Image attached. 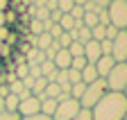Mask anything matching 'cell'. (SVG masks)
<instances>
[{
  "label": "cell",
  "instance_id": "obj_31",
  "mask_svg": "<svg viewBox=\"0 0 127 120\" xmlns=\"http://www.w3.org/2000/svg\"><path fill=\"white\" fill-rule=\"evenodd\" d=\"M100 52L102 54H111V41L109 39H102L100 41Z\"/></svg>",
  "mask_w": 127,
  "mask_h": 120
},
{
  "label": "cell",
  "instance_id": "obj_11",
  "mask_svg": "<svg viewBox=\"0 0 127 120\" xmlns=\"http://www.w3.org/2000/svg\"><path fill=\"white\" fill-rule=\"evenodd\" d=\"M52 41H55V39L48 34V32H41L39 36H34V48H36V50H41V52H45L48 48L52 46Z\"/></svg>",
  "mask_w": 127,
  "mask_h": 120
},
{
  "label": "cell",
  "instance_id": "obj_15",
  "mask_svg": "<svg viewBox=\"0 0 127 120\" xmlns=\"http://www.w3.org/2000/svg\"><path fill=\"white\" fill-rule=\"evenodd\" d=\"M64 32H70V29H75V21H73V16L70 14H61V18H59V23H57Z\"/></svg>",
  "mask_w": 127,
  "mask_h": 120
},
{
  "label": "cell",
  "instance_id": "obj_12",
  "mask_svg": "<svg viewBox=\"0 0 127 120\" xmlns=\"http://www.w3.org/2000/svg\"><path fill=\"white\" fill-rule=\"evenodd\" d=\"M79 75H82V82H84V84H91V82H95V79H100V77H98V70H95V64H86L82 70H79Z\"/></svg>",
  "mask_w": 127,
  "mask_h": 120
},
{
  "label": "cell",
  "instance_id": "obj_21",
  "mask_svg": "<svg viewBox=\"0 0 127 120\" xmlns=\"http://www.w3.org/2000/svg\"><path fill=\"white\" fill-rule=\"evenodd\" d=\"M104 27H107V25H100V23H98V25H95V27L91 29V36H93V41H102V39H104Z\"/></svg>",
  "mask_w": 127,
  "mask_h": 120
},
{
  "label": "cell",
  "instance_id": "obj_2",
  "mask_svg": "<svg viewBox=\"0 0 127 120\" xmlns=\"http://www.w3.org/2000/svg\"><path fill=\"white\" fill-rule=\"evenodd\" d=\"M104 93H107V82L102 77L95 79V82H91V84H86L82 97H79V107H82V109H93Z\"/></svg>",
  "mask_w": 127,
  "mask_h": 120
},
{
  "label": "cell",
  "instance_id": "obj_44",
  "mask_svg": "<svg viewBox=\"0 0 127 120\" xmlns=\"http://www.w3.org/2000/svg\"><path fill=\"white\" fill-rule=\"evenodd\" d=\"M125 32H127V27H125Z\"/></svg>",
  "mask_w": 127,
  "mask_h": 120
},
{
  "label": "cell",
  "instance_id": "obj_26",
  "mask_svg": "<svg viewBox=\"0 0 127 120\" xmlns=\"http://www.w3.org/2000/svg\"><path fill=\"white\" fill-rule=\"evenodd\" d=\"M0 120H21V116L16 113V111H7V109H2V111H0Z\"/></svg>",
  "mask_w": 127,
  "mask_h": 120
},
{
  "label": "cell",
  "instance_id": "obj_24",
  "mask_svg": "<svg viewBox=\"0 0 127 120\" xmlns=\"http://www.w3.org/2000/svg\"><path fill=\"white\" fill-rule=\"evenodd\" d=\"M73 120H93V113H91V109H82L79 107V111L75 113Z\"/></svg>",
  "mask_w": 127,
  "mask_h": 120
},
{
  "label": "cell",
  "instance_id": "obj_30",
  "mask_svg": "<svg viewBox=\"0 0 127 120\" xmlns=\"http://www.w3.org/2000/svg\"><path fill=\"white\" fill-rule=\"evenodd\" d=\"M82 7H84V11H91V14H98V11H100V7L95 5L93 0H86V2H84Z\"/></svg>",
  "mask_w": 127,
  "mask_h": 120
},
{
  "label": "cell",
  "instance_id": "obj_28",
  "mask_svg": "<svg viewBox=\"0 0 127 120\" xmlns=\"http://www.w3.org/2000/svg\"><path fill=\"white\" fill-rule=\"evenodd\" d=\"M68 82H70V84L82 82V75H79V70H75V68H68Z\"/></svg>",
  "mask_w": 127,
  "mask_h": 120
},
{
  "label": "cell",
  "instance_id": "obj_36",
  "mask_svg": "<svg viewBox=\"0 0 127 120\" xmlns=\"http://www.w3.org/2000/svg\"><path fill=\"white\" fill-rule=\"evenodd\" d=\"M7 25V11H0V27Z\"/></svg>",
  "mask_w": 127,
  "mask_h": 120
},
{
  "label": "cell",
  "instance_id": "obj_9",
  "mask_svg": "<svg viewBox=\"0 0 127 120\" xmlns=\"http://www.w3.org/2000/svg\"><path fill=\"white\" fill-rule=\"evenodd\" d=\"M102 57V52H100V41H89V43H84V59H86V64H95L98 59Z\"/></svg>",
  "mask_w": 127,
  "mask_h": 120
},
{
  "label": "cell",
  "instance_id": "obj_29",
  "mask_svg": "<svg viewBox=\"0 0 127 120\" xmlns=\"http://www.w3.org/2000/svg\"><path fill=\"white\" fill-rule=\"evenodd\" d=\"M84 66H86V59L84 57H75L73 61H70V68H75V70H82Z\"/></svg>",
  "mask_w": 127,
  "mask_h": 120
},
{
  "label": "cell",
  "instance_id": "obj_1",
  "mask_svg": "<svg viewBox=\"0 0 127 120\" xmlns=\"http://www.w3.org/2000/svg\"><path fill=\"white\" fill-rule=\"evenodd\" d=\"M125 111H127V97L120 91H107L91 109L93 120H125Z\"/></svg>",
  "mask_w": 127,
  "mask_h": 120
},
{
  "label": "cell",
  "instance_id": "obj_18",
  "mask_svg": "<svg viewBox=\"0 0 127 120\" xmlns=\"http://www.w3.org/2000/svg\"><path fill=\"white\" fill-rule=\"evenodd\" d=\"M18 102H21V97H18V95L9 93V95L5 97V109H7V111H16V109H18Z\"/></svg>",
  "mask_w": 127,
  "mask_h": 120
},
{
  "label": "cell",
  "instance_id": "obj_20",
  "mask_svg": "<svg viewBox=\"0 0 127 120\" xmlns=\"http://www.w3.org/2000/svg\"><path fill=\"white\" fill-rule=\"evenodd\" d=\"M70 43H73V39H70V34H68V32H61V36L57 39V46H59L61 50H66V48L70 46Z\"/></svg>",
  "mask_w": 127,
  "mask_h": 120
},
{
  "label": "cell",
  "instance_id": "obj_3",
  "mask_svg": "<svg viewBox=\"0 0 127 120\" xmlns=\"http://www.w3.org/2000/svg\"><path fill=\"white\" fill-rule=\"evenodd\" d=\"M107 14H109V25H114L116 29L127 27V0H111L107 5Z\"/></svg>",
  "mask_w": 127,
  "mask_h": 120
},
{
  "label": "cell",
  "instance_id": "obj_35",
  "mask_svg": "<svg viewBox=\"0 0 127 120\" xmlns=\"http://www.w3.org/2000/svg\"><path fill=\"white\" fill-rule=\"evenodd\" d=\"M93 2H95V5H98L100 9H104V7H107V5L111 2V0H93Z\"/></svg>",
  "mask_w": 127,
  "mask_h": 120
},
{
  "label": "cell",
  "instance_id": "obj_32",
  "mask_svg": "<svg viewBox=\"0 0 127 120\" xmlns=\"http://www.w3.org/2000/svg\"><path fill=\"white\" fill-rule=\"evenodd\" d=\"M9 36H11V29H9V25H2V27H0V41L5 43Z\"/></svg>",
  "mask_w": 127,
  "mask_h": 120
},
{
  "label": "cell",
  "instance_id": "obj_16",
  "mask_svg": "<svg viewBox=\"0 0 127 120\" xmlns=\"http://www.w3.org/2000/svg\"><path fill=\"white\" fill-rule=\"evenodd\" d=\"M66 50H68V54H70L73 59H75V57H84V46H82L79 41H73Z\"/></svg>",
  "mask_w": 127,
  "mask_h": 120
},
{
  "label": "cell",
  "instance_id": "obj_6",
  "mask_svg": "<svg viewBox=\"0 0 127 120\" xmlns=\"http://www.w3.org/2000/svg\"><path fill=\"white\" fill-rule=\"evenodd\" d=\"M111 57L116 59V61H127V32L120 29L118 36L111 41Z\"/></svg>",
  "mask_w": 127,
  "mask_h": 120
},
{
  "label": "cell",
  "instance_id": "obj_10",
  "mask_svg": "<svg viewBox=\"0 0 127 120\" xmlns=\"http://www.w3.org/2000/svg\"><path fill=\"white\" fill-rule=\"evenodd\" d=\"M70 61H73V57L68 54V50H59V52L55 54V59H52V64L57 66V70H66V68H70Z\"/></svg>",
  "mask_w": 127,
  "mask_h": 120
},
{
  "label": "cell",
  "instance_id": "obj_4",
  "mask_svg": "<svg viewBox=\"0 0 127 120\" xmlns=\"http://www.w3.org/2000/svg\"><path fill=\"white\" fill-rule=\"evenodd\" d=\"M107 82V91H125V86H127V64L125 61H116V66L111 68V72L104 77Z\"/></svg>",
  "mask_w": 127,
  "mask_h": 120
},
{
  "label": "cell",
  "instance_id": "obj_8",
  "mask_svg": "<svg viewBox=\"0 0 127 120\" xmlns=\"http://www.w3.org/2000/svg\"><path fill=\"white\" fill-rule=\"evenodd\" d=\"M116 66V59L111 57V54H102L98 61H95V70H98V77H107V75L111 72V68Z\"/></svg>",
  "mask_w": 127,
  "mask_h": 120
},
{
  "label": "cell",
  "instance_id": "obj_41",
  "mask_svg": "<svg viewBox=\"0 0 127 120\" xmlns=\"http://www.w3.org/2000/svg\"><path fill=\"white\" fill-rule=\"evenodd\" d=\"M0 68H2V59H0Z\"/></svg>",
  "mask_w": 127,
  "mask_h": 120
},
{
  "label": "cell",
  "instance_id": "obj_14",
  "mask_svg": "<svg viewBox=\"0 0 127 120\" xmlns=\"http://www.w3.org/2000/svg\"><path fill=\"white\" fill-rule=\"evenodd\" d=\"M45 84H48V79H45V77H36V79H34V84H32V88H30V93H32V95H36V97H43Z\"/></svg>",
  "mask_w": 127,
  "mask_h": 120
},
{
  "label": "cell",
  "instance_id": "obj_37",
  "mask_svg": "<svg viewBox=\"0 0 127 120\" xmlns=\"http://www.w3.org/2000/svg\"><path fill=\"white\" fill-rule=\"evenodd\" d=\"M9 9V0H0V11H7Z\"/></svg>",
  "mask_w": 127,
  "mask_h": 120
},
{
  "label": "cell",
  "instance_id": "obj_17",
  "mask_svg": "<svg viewBox=\"0 0 127 120\" xmlns=\"http://www.w3.org/2000/svg\"><path fill=\"white\" fill-rule=\"evenodd\" d=\"M84 88H86V84H84V82H77V84H70V97L79 102V97H82V93H84Z\"/></svg>",
  "mask_w": 127,
  "mask_h": 120
},
{
  "label": "cell",
  "instance_id": "obj_34",
  "mask_svg": "<svg viewBox=\"0 0 127 120\" xmlns=\"http://www.w3.org/2000/svg\"><path fill=\"white\" fill-rule=\"evenodd\" d=\"M59 18H61V11H59V9H52V11H50V21H52V23H59Z\"/></svg>",
  "mask_w": 127,
  "mask_h": 120
},
{
  "label": "cell",
  "instance_id": "obj_33",
  "mask_svg": "<svg viewBox=\"0 0 127 120\" xmlns=\"http://www.w3.org/2000/svg\"><path fill=\"white\" fill-rule=\"evenodd\" d=\"M21 120H52L50 116H43V113H34V116H25Z\"/></svg>",
  "mask_w": 127,
  "mask_h": 120
},
{
  "label": "cell",
  "instance_id": "obj_40",
  "mask_svg": "<svg viewBox=\"0 0 127 120\" xmlns=\"http://www.w3.org/2000/svg\"><path fill=\"white\" fill-rule=\"evenodd\" d=\"M123 95H125V97H127V86H125V91H123Z\"/></svg>",
  "mask_w": 127,
  "mask_h": 120
},
{
  "label": "cell",
  "instance_id": "obj_38",
  "mask_svg": "<svg viewBox=\"0 0 127 120\" xmlns=\"http://www.w3.org/2000/svg\"><path fill=\"white\" fill-rule=\"evenodd\" d=\"M5 109V97H0V111Z\"/></svg>",
  "mask_w": 127,
  "mask_h": 120
},
{
  "label": "cell",
  "instance_id": "obj_23",
  "mask_svg": "<svg viewBox=\"0 0 127 120\" xmlns=\"http://www.w3.org/2000/svg\"><path fill=\"white\" fill-rule=\"evenodd\" d=\"M73 5H75L73 0H57V9H59L61 14H68V11L73 9Z\"/></svg>",
  "mask_w": 127,
  "mask_h": 120
},
{
  "label": "cell",
  "instance_id": "obj_43",
  "mask_svg": "<svg viewBox=\"0 0 127 120\" xmlns=\"http://www.w3.org/2000/svg\"><path fill=\"white\" fill-rule=\"evenodd\" d=\"M125 120H127V111H125Z\"/></svg>",
  "mask_w": 127,
  "mask_h": 120
},
{
  "label": "cell",
  "instance_id": "obj_27",
  "mask_svg": "<svg viewBox=\"0 0 127 120\" xmlns=\"http://www.w3.org/2000/svg\"><path fill=\"white\" fill-rule=\"evenodd\" d=\"M61 32H64V29H61V27H59V25H57V23H52V25H50V27H48V34H50V36H52V39H55V41H57V39H59V36H61Z\"/></svg>",
  "mask_w": 127,
  "mask_h": 120
},
{
  "label": "cell",
  "instance_id": "obj_13",
  "mask_svg": "<svg viewBox=\"0 0 127 120\" xmlns=\"http://www.w3.org/2000/svg\"><path fill=\"white\" fill-rule=\"evenodd\" d=\"M55 111H57V100H52V97H41V113L52 118Z\"/></svg>",
  "mask_w": 127,
  "mask_h": 120
},
{
  "label": "cell",
  "instance_id": "obj_25",
  "mask_svg": "<svg viewBox=\"0 0 127 120\" xmlns=\"http://www.w3.org/2000/svg\"><path fill=\"white\" fill-rule=\"evenodd\" d=\"M59 50H61V48L57 46V41H52V46H50V48H48V50H45L43 54H45V59H50V61H52V59H55V54H57Z\"/></svg>",
  "mask_w": 127,
  "mask_h": 120
},
{
  "label": "cell",
  "instance_id": "obj_5",
  "mask_svg": "<svg viewBox=\"0 0 127 120\" xmlns=\"http://www.w3.org/2000/svg\"><path fill=\"white\" fill-rule=\"evenodd\" d=\"M77 111H79V102H77V100H73V97L59 100V102H57V111H55L52 120H73Z\"/></svg>",
  "mask_w": 127,
  "mask_h": 120
},
{
  "label": "cell",
  "instance_id": "obj_7",
  "mask_svg": "<svg viewBox=\"0 0 127 120\" xmlns=\"http://www.w3.org/2000/svg\"><path fill=\"white\" fill-rule=\"evenodd\" d=\"M16 113H18L21 118H25V116H34V113H41V100H39L36 95H30V97L21 100V102H18V109H16Z\"/></svg>",
  "mask_w": 127,
  "mask_h": 120
},
{
  "label": "cell",
  "instance_id": "obj_22",
  "mask_svg": "<svg viewBox=\"0 0 127 120\" xmlns=\"http://www.w3.org/2000/svg\"><path fill=\"white\" fill-rule=\"evenodd\" d=\"M27 75H30V66H27V61H25V59H23V61L18 64V68H16V77H18V79H23V77H27Z\"/></svg>",
  "mask_w": 127,
  "mask_h": 120
},
{
  "label": "cell",
  "instance_id": "obj_19",
  "mask_svg": "<svg viewBox=\"0 0 127 120\" xmlns=\"http://www.w3.org/2000/svg\"><path fill=\"white\" fill-rule=\"evenodd\" d=\"M30 32H32V36H39V34L43 32V23L36 21V18H32V21H30Z\"/></svg>",
  "mask_w": 127,
  "mask_h": 120
},
{
  "label": "cell",
  "instance_id": "obj_45",
  "mask_svg": "<svg viewBox=\"0 0 127 120\" xmlns=\"http://www.w3.org/2000/svg\"><path fill=\"white\" fill-rule=\"evenodd\" d=\"M125 64H127V61H125Z\"/></svg>",
  "mask_w": 127,
  "mask_h": 120
},
{
  "label": "cell",
  "instance_id": "obj_42",
  "mask_svg": "<svg viewBox=\"0 0 127 120\" xmlns=\"http://www.w3.org/2000/svg\"><path fill=\"white\" fill-rule=\"evenodd\" d=\"M0 50H2V41H0Z\"/></svg>",
  "mask_w": 127,
  "mask_h": 120
},
{
  "label": "cell",
  "instance_id": "obj_39",
  "mask_svg": "<svg viewBox=\"0 0 127 120\" xmlns=\"http://www.w3.org/2000/svg\"><path fill=\"white\" fill-rule=\"evenodd\" d=\"M73 2H75V5H84L86 0H73Z\"/></svg>",
  "mask_w": 127,
  "mask_h": 120
}]
</instances>
